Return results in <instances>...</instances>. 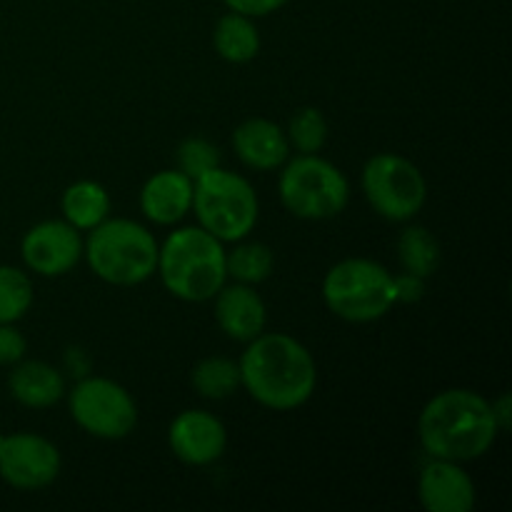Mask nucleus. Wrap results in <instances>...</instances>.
<instances>
[{
  "label": "nucleus",
  "instance_id": "f257e3e1",
  "mask_svg": "<svg viewBox=\"0 0 512 512\" xmlns=\"http://www.w3.org/2000/svg\"><path fill=\"white\" fill-rule=\"evenodd\" d=\"M240 388L275 413L303 408L318 388V365L300 340L285 333H260L238 360Z\"/></svg>",
  "mask_w": 512,
  "mask_h": 512
},
{
  "label": "nucleus",
  "instance_id": "f03ea898",
  "mask_svg": "<svg viewBox=\"0 0 512 512\" xmlns=\"http://www.w3.org/2000/svg\"><path fill=\"white\" fill-rule=\"evenodd\" d=\"M498 435L493 403L475 390H443L420 410L418 438L428 458L470 463L483 458Z\"/></svg>",
  "mask_w": 512,
  "mask_h": 512
},
{
  "label": "nucleus",
  "instance_id": "7ed1b4c3",
  "mask_svg": "<svg viewBox=\"0 0 512 512\" xmlns=\"http://www.w3.org/2000/svg\"><path fill=\"white\" fill-rule=\"evenodd\" d=\"M225 243L200 225L178 228L158 250V268L165 290L183 303H208L228 283Z\"/></svg>",
  "mask_w": 512,
  "mask_h": 512
},
{
  "label": "nucleus",
  "instance_id": "20e7f679",
  "mask_svg": "<svg viewBox=\"0 0 512 512\" xmlns=\"http://www.w3.org/2000/svg\"><path fill=\"white\" fill-rule=\"evenodd\" d=\"M83 258L103 283L133 288L158 268V240L145 225L128 218H105L88 230Z\"/></svg>",
  "mask_w": 512,
  "mask_h": 512
},
{
  "label": "nucleus",
  "instance_id": "39448f33",
  "mask_svg": "<svg viewBox=\"0 0 512 512\" xmlns=\"http://www.w3.org/2000/svg\"><path fill=\"white\" fill-rule=\"evenodd\" d=\"M198 225L223 243L248 238L258 225L260 200L248 178L223 165L193 180V208Z\"/></svg>",
  "mask_w": 512,
  "mask_h": 512
},
{
  "label": "nucleus",
  "instance_id": "423d86ee",
  "mask_svg": "<svg viewBox=\"0 0 512 512\" xmlns=\"http://www.w3.org/2000/svg\"><path fill=\"white\" fill-rule=\"evenodd\" d=\"M323 300L345 323H375L395 305L393 273L370 258L340 260L325 275Z\"/></svg>",
  "mask_w": 512,
  "mask_h": 512
},
{
  "label": "nucleus",
  "instance_id": "0eeeda50",
  "mask_svg": "<svg viewBox=\"0 0 512 512\" xmlns=\"http://www.w3.org/2000/svg\"><path fill=\"white\" fill-rule=\"evenodd\" d=\"M278 195L295 218L330 220L348 208L350 183L338 165L318 153L295 155L283 163Z\"/></svg>",
  "mask_w": 512,
  "mask_h": 512
},
{
  "label": "nucleus",
  "instance_id": "6e6552de",
  "mask_svg": "<svg viewBox=\"0 0 512 512\" xmlns=\"http://www.w3.org/2000/svg\"><path fill=\"white\" fill-rule=\"evenodd\" d=\"M363 193L380 218L408 223L428 200V183L413 160L398 153H378L363 168Z\"/></svg>",
  "mask_w": 512,
  "mask_h": 512
},
{
  "label": "nucleus",
  "instance_id": "1a4fd4ad",
  "mask_svg": "<svg viewBox=\"0 0 512 512\" xmlns=\"http://www.w3.org/2000/svg\"><path fill=\"white\" fill-rule=\"evenodd\" d=\"M68 408L75 425L100 440H123L138 425V405L133 395L115 380L98 375L75 385Z\"/></svg>",
  "mask_w": 512,
  "mask_h": 512
},
{
  "label": "nucleus",
  "instance_id": "9d476101",
  "mask_svg": "<svg viewBox=\"0 0 512 512\" xmlns=\"http://www.w3.org/2000/svg\"><path fill=\"white\" fill-rule=\"evenodd\" d=\"M60 450L38 433H0V478L15 490H43L60 475Z\"/></svg>",
  "mask_w": 512,
  "mask_h": 512
},
{
  "label": "nucleus",
  "instance_id": "9b49d317",
  "mask_svg": "<svg viewBox=\"0 0 512 512\" xmlns=\"http://www.w3.org/2000/svg\"><path fill=\"white\" fill-rule=\"evenodd\" d=\"M85 240L68 220H43L33 225L20 240V255L28 270L43 278H60L70 273L83 258Z\"/></svg>",
  "mask_w": 512,
  "mask_h": 512
},
{
  "label": "nucleus",
  "instance_id": "f8f14e48",
  "mask_svg": "<svg viewBox=\"0 0 512 512\" xmlns=\"http://www.w3.org/2000/svg\"><path fill=\"white\" fill-rule=\"evenodd\" d=\"M168 443L180 463L205 468L223 458L228 448V430L208 410H183L170 423Z\"/></svg>",
  "mask_w": 512,
  "mask_h": 512
},
{
  "label": "nucleus",
  "instance_id": "ddd939ff",
  "mask_svg": "<svg viewBox=\"0 0 512 512\" xmlns=\"http://www.w3.org/2000/svg\"><path fill=\"white\" fill-rule=\"evenodd\" d=\"M418 498L428 512H470L478 495L463 463L430 458V463L420 470Z\"/></svg>",
  "mask_w": 512,
  "mask_h": 512
},
{
  "label": "nucleus",
  "instance_id": "4468645a",
  "mask_svg": "<svg viewBox=\"0 0 512 512\" xmlns=\"http://www.w3.org/2000/svg\"><path fill=\"white\" fill-rule=\"evenodd\" d=\"M213 315L218 328L238 343H250L265 333L268 325V308L263 298L253 290V285L245 283H225L213 298Z\"/></svg>",
  "mask_w": 512,
  "mask_h": 512
},
{
  "label": "nucleus",
  "instance_id": "2eb2a0df",
  "mask_svg": "<svg viewBox=\"0 0 512 512\" xmlns=\"http://www.w3.org/2000/svg\"><path fill=\"white\" fill-rule=\"evenodd\" d=\"M233 150L240 163L268 173L283 168L290 158V143L285 130L268 118H248L235 128Z\"/></svg>",
  "mask_w": 512,
  "mask_h": 512
},
{
  "label": "nucleus",
  "instance_id": "dca6fc26",
  "mask_svg": "<svg viewBox=\"0 0 512 512\" xmlns=\"http://www.w3.org/2000/svg\"><path fill=\"white\" fill-rule=\"evenodd\" d=\"M193 208V180L180 170H160L140 190V210L155 225H175Z\"/></svg>",
  "mask_w": 512,
  "mask_h": 512
},
{
  "label": "nucleus",
  "instance_id": "f3484780",
  "mask_svg": "<svg viewBox=\"0 0 512 512\" xmlns=\"http://www.w3.org/2000/svg\"><path fill=\"white\" fill-rule=\"evenodd\" d=\"M8 390L23 408L43 410L63 400L65 380L60 370L43 360H20L10 373Z\"/></svg>",
  "mask_w": 512,
  "mask_h": 512
},
{
  "label": "nucleus",
  "instance_id": "a211bd4d",
  "mask_svg": "<svg viewBox=\"0 0 512 512\" xmlns=\"http://www.w3.org/2000/svg\"><path fill=\"white\" fill-rule=\"evenodd\" d=\"M110 195L95 180H78V183L68 185L60 198V210H63V220H68L73 228H78L80 233H88L95 225L103 223L105 218H110Z\"/></svg>",
  "mask_w": 512,
  "mask_h": 512
},
{
  "label": "nucleus",
  "instance_id": "6ab92c4d",
  "mask_svg": "<svg viewBox=\"0 0 512 512\" xmlns=\"http://www.w3.org/2000/svg\"><path fill=\"white\" fill-rule=\"evenodd\" d=\"M213 45L218 55L228 63L243 65L250 63L260 53V33L253 18L230 10L218 20L213 30Z\"/></svg>",
  "mask_w": 512,
  "mask_h": 512
},
{
  "label": "nucleus",
  "instance_id": "aec40b11",
  "mask_svg": "<svg viewBox=\"0 0 512 512\" xmlns=\"http://www.w3.org/2000/svg\"><path fill=\"white\" fill-rule=\"evenodd\" d=\"M398 258L405 273L420 275V278L428 280L440 268L443 250H440L438 238L428 228L408 225L398 238Z\"/></svg>",
  "mask_w": 512,
  "mask_h": 512
},
{
  "label": "nucleus",
  "instance_id": "412c9836",
  "mask_svg": "<svg viewBox=\"0 0 512 512\" xmlns=\"http://www.w3.org/2000/svg\"><path fill=\"white\" fill-rule=\"evenodd\" d=\"M273 250L265 243L258 240H238L235 248L230 253H225V270H228V278H233L235 283L245 285H258L265 283L273 273Z\"/></svg>",
  "mask_w": 512,
  "mask_h": 512
},
{
  "label": "nucleus",
  "instance_id": "4be33fe9",
  "mask_svg": "<svg viewBox=\"0 0 512 512\" xmlns=\"http://www.w3.org/2000/svg\"><path fill=\"white\" fill-rule=\"evenodd\" d=\"M195 393L205 400H225L240 388V368L235 360L223 355L203 358L190 373Z\"/></svg>",
  "mask_w": 512,
  "mask_h": 512
},
{
  "label": "nucleus",
  "instance_id": "5701e85b",
  "mask_svg": "<svg viewBox=\"0 0 512 512\" xmlns=\"http://www.w3.org/2000/svg\"><path fill=\"white\" fill-rule=\"evenodd\" d=\"M33 305V283L28 273L0 265V323H18Z\"/></svg>",
  "mask_w": 512,
  "mask_h": 512
},
{
  "label": "nucleus",
  "instance_id": "b1692460",
  "mask_svg": "<svg viewBox=\"0 0 512 512\" xmlns=\"http://www.w3.org/2000/svg\"><path fill=\"white\" fill-rule=\"evenodd\" d=\"M285 135H288L290 148L298 150L300 155L320 153L328 143V120L318 108H300L290 118Z\"/></svg>",
  "mask_w": 512,
  "mask_h": 512
},
{
  "label": "nucleus",
  "instance_id": "393cba45",
  "mask_svg": "<svg viewBox=\"0 0 512 512\" xmlns=\"http://www.w3.org/2000/svg\"><path fill=\"white\" fill-rule=\"evenodd\" d=\"M220 165V153L210 140L205 138H185L178 145V170L188 175L190 180H198L200 175L210 173Z\"/></svg>",
  "mask_w": 512,
  "mask_h": 512
},
{
  "label": "nucleus",
  "instance_id": "a878e982",
  "mask_svg": "<svg viewBox=\"0 0 512 512\" xmlns=\"http://www.w3.org/2000/svg\"><path fill=\"white\" fill-rule=\"evenodd\" d=\"M28 353V340L15 323H0V365H15Z\"/></svg>",
  "mask_w": 512,
  "mask_h": 512
},
{
  "label": "nucleus",
  "instance_id": "bb28decb",
  "mask_svg": "<svg viewBox=\"0 0 512 512\" xmlns=\"http://www.w3.org/2000/svg\"><path fill=\"white\" fill-rule=\"evenodd\" d=\"M393 290H395V303H418L425 295V278L413 273H398L393 275Z\"/></svg>",
  "mask_w": 512,
  "mask_h": 512
},
{
  "label": "nucleus",
  "instance_id": "cd10ccee",
  "mask_svg": "<svg viewBox=\"0 0 512 512\" xmlns=\"http://www.w3.org/2000/svg\"><path fill=\"white\" fill-rule=\"evenodd\" d=\"M233 13L248 15V18H265V15L275 13V10L283 8L288 0H223Z\"/></svg>",
  "mask_w": 512,
  "mask_h": 512
},
{
  "label": "nucleus",
  "instance_id": "c85d7f7f",
  "mask_svg": "<svg viewBox=\"0 0 512 512\" xmlns=\"http://www.w3.org/2000/svg\"><path fill=\"white\" fill-rule=\"evenodd\" d=\"M493 413L500 425V433H505V430L510 428V395L508 393L500 395L498 400H493Z\"/></svg>",
  "mask_w": 512,
  "mask_h": 512
}]
</instances>
